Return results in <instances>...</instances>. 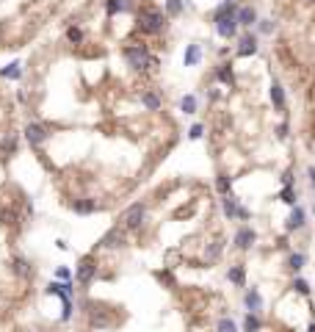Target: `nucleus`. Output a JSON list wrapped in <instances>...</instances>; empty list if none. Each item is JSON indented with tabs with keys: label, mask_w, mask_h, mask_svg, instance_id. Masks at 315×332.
Masks as SVG:
<instances>
[{
	"label": "nucleus",
	"mask_w": 315,
	"mask_h": 332,
	"mask_svg": "<svg viewBox=\"0 0 315 332\" xmlns=\"http://www.w3.org/2000/svg\"><path fill=\"white\" fill-rule=\"evenodd\" d=\"M243 330H246V332H260V330H263V321L257 318V313H249V315H246V321H243Z\"/></svg>",
	"instance_id": "28"
},
{
	"label": "nucleus",
	"mask_w": 315,
	"mask_h": 332,
	"mask_svg": "<svg viewBox=\"0 0 315 332\" xmlns=\"http://www.w3.org/2000/svg\"><path fill=\"white\" fill-rule=\"evenodd\" d=\"M11 272L17 274L19 280H31V277H34V269H31V263H28L22 255H17L11 260Z\"/></svg>",
	"instance_id": "15"
},
{
	"label": "nucleus",
	"mask_w": 315,
	"mask_h": 332,
	"mask_svg": "<svg viewBox=\"0 0 315 332\" xmlns=\"http://www.w3.org/2000/svg\"><path fill=\"white\" fill-rule=\"evenodd\" d=\"M61 305H64V310H61V321H69V318H72V299H61Z\"/></svg>",
	"instance_id": "35"
},
{
	"label": "nucleus",
	"mask_w": 315,
	"mask_h": 332,
	"mask_svg": "<svg viewBox=\"0 0 315 332\" xmlns=\"http://www.w3.org/2000/svg\"><path fill=\"white\" fill-rule=\"evenodd\" d=\"M94 277H97V257L94 255H83L80 260H77L75 266V280L80 288H89L94 282Z\"/></svg>",
	"instance_id": "4"
},
{
	"label": "nucleus",
	"mask_w": 315,
	"mask_h": 332,
	"mask_svg": "<svg viewBox=\"0 0 315 332\" xmlns=\"http://www.w3.org/2000/svg\"><path fill=\"white\" fill-rule=\"evenodd\" d=\"M255 241H257V235H255V230H252V227H241V230L235 233V247L243 249V252H246V249H252V244H255Z\"/></svg>",
	"instance_id": "13"
},
{
	"label": "nucleus",
	"mask_w": 315,
	"mask_h": 332,
	"mask_svg": "<svg viewBox=\"0 0 315 332\" xmlns=\"http://www.w3.org/2000/svg\"><path fill=\"white\" fill-rule=\"evenodd\" d=\"M136 31L144 36H158L166 31V11L152 6V3H147L141 9L136 11Z\"/></svg>",
	"instance_id": "1"
},
{
	"label": "nucleus",
	"mask_w": 315,
	"mask_h": 332,
	"mask_svg": "<svg viewBox=\"0 0 315 332\" xmlns=\"http://www.w3.org/2000/svg\"><path fill=\"white\" fill-rule=\"evenodd\" d=\"M222 208H224V216H230V219H241V221L249 219V211L238 202V196H232V194H224Z\"/></svg>",
	"instance_id": "8"
},
{
	"label": "nucleus",
	"mask_w": 315,
	"mask_h": 332,
	"mask_svg": "<svg viewBox=\"0 0 315 332\" xmlns=\"http://www.w3.org/2000/svg\"><path fill=\"white\" fill-rule=\"evenodd\" d=\"M277 133H279V138H288V125H279V130H277Z\"/></svg>",
	"instance_id": "40"
},
{
	"label": "nucleus",
	"mask_w": 315,
	"mask_h": 332,
	"mask_svg": "<svg viewBox=\"0 0 315 332\" xmlns=\"http://www.w3.org/2000/svg\"><path fill=\"white\" fill-rule=\"evenodd\" d=\"M0 150H3L6 155H14V153H17V136H14V133L6 136V138H3V144H0Z\"/></svg>",
	"instance_id": "30"
},
{
	"label": "nucleus",
	"mask_w": 315,
	"mask_h": 332,
	"mask_svg": "<svg viewBox=\"0 0 315 332\" xmlns=\"http://www.w3.org/2000/svg\"><path fill=\"white\" fill-rule=\"evenodd\" d=\"M216 80H219V83H224V86H235V72H232V64L230 61H224V64H219V67H216Z\"/></svg>",
	"instance_id": "16"
},
{
	"label": "nucleus",
	"mask_w": 315,
	"mask_h": 332,
	"mask_svg": "<svg viewBox=\"0 0 315 332\" xmlns=\"http://www.w3.org/2000/svg\"><path fill=\"white\" fill-rule=\"evenodd\" d=\"M230 11H238V3L235 0H224L222 6H216L213 14H210V22H213L216 17H222V14H230Z\"/></svg>",
	"instance_id": "26"
},
{
	"label": "nucleus",
	"mask_w": 315,
	"mask_h": 332,
	"mask_svg": "<svg viewBox=\"0 0 315 332\" xmlns=\"http://www.w3.org/2000/svg\"><path fill=\"white\" fill-rule=\"evenodd\" d=\"M293 291L301 293V296H310V282L301 280V277H296V280H293Z\"/></svg>",
	"instance_id": "33"
},
{
	"label": "nucleus",
	"mask_w": 315,
	"mask_h": 332,
	"mask_svg": "<svg viewBox=\"0 0 315 332\" xmlns=\"http://www.w3.org/2000/svg\"><path fill=\"white\" fill-rule=\"evenodd\" d=\"M274 20H257V31H260V34H271L274 31Z\"/></svg>",
	"instance_id": "36"
},
{
	"label": "nucleus",
	"mask_w": 315,
	"mask_h": 332,
	"mask_svg": "<svg viewBox=\"0 0 315 332\" xmlns=\"http://www.w3.org/2000/svg\"><path fill=\"white\" fill-rule=\"evenodd\" d=\"M235 17H238L241 28H252V25H257V20H260L257 17V11H255V6H241Z\"/></svg>",
	"instance_id": "14"
},
{
	"label": "nucleus",
	"mask_w": 315,
	"mask_h": 332,
	"mask_svg": "<svg viewBox=\"0 0 315 332\" xmlns=\"http://www.w3.org/2000/svg\"><path fill=\"white\" fill-rule=\"evenodd\" d=\"M199 61H202V47H199V44H188L185 56H183V64H185V67H196Z\"/></svg>",
	"instance_id": "21"
},
{
	"label": "nucleus",
	"mask_w": 315,
	"mask_h": 332,
	"mask_svg": "<svg viewBox=\"0 0 315 332\" xmlns=\"http://www.w3.org/2000/svg\"><path fill=\"white\" fill-rule=\"evenodd\" d=\"M144 219H147V205H144V202H133V205L128 208V211H125V213L119 216V227H125L128 233L141 230Z\"/></svg>",
	"instance_id": "3"
},
{
	"label": "nucleus",
	"mask_w": 315,
	"mask_h": 332,
	"mask_svg": "<svg viewBox=\"0 0 315 332\" xmlns=\"http://www.w3.org/2000/svg\"><path fill=\"white\" fill-rule=\"evenodd\" d=\"M3 31H6V28H3V22H0V42H3Z\"/></svg>",
	"instance_id": "42"
},
{
	"label": "nucleus",
	"mask_w": 315,
	"mask_h": 332,
	"mask_svg": "<svg viewBox=\"0 0 315 332\" xmlns=\"http://www.w3.org/2000/svg\"><path fill=\"white\" fill-rule=\"evenodd\" d=\"M230 188H232V177L230 175H219V177H216V191H219V194H230Z\"/></svg>",
	"instance_id": "27"
},
{
	"label": "nucleus",
	"mask_w": 315,
	"mask_h": 332,
	"mask_svg": "<svg viewBox=\"0 0 315 332\" xmlns=\"http://www.w3.org/2000/svg\"><path fill=\"white\" fill-rule=\"evenodd\" d=\"M22 61H11V64H6V67H0V78L3 80H19L22 78Z\"/></svg>",
	"instance_id": "18"
},
{
	"label": "nucleus",
	"mask_w": 315,
	"mask_h": 332,
	"mask_svg": "<svg viewBox=\"0 0 315 332\" xmlns=\"http://www.w3.org/2000/svg\"><path fill=\"white\" fill-rule=\"evenodd\" d=\"M22 136H25V141L34 147V150H42V147L50 141V128L42 125V122H28L25 130H22Z\"/></svg>",
	"instance_id": "5"
},
{
	"label": "nucleus",
	"mask_w": 315,
	"mask_h": 332,
	"mask_svg": "<svg viewBox=\"0 0 315 332\" xmlns=\"http://www.w3.org/2000/svg\"><path fill=\"white\" fill-rule=\"evenodd\" d=\"M69 208H72L77 216H92V213L100 211L97 199H89V196H83V199H72V202H69Z\"/></svg>",
	"instance_id": "9"
},
{
	"label": "nucleus",
	"mask_w": 315,
	"mask_h": 332,
	"mask_svg": "<svg viewBox=\"0 0 315 332\" xmlns=\"http://www.w3.org/2000/svg\"><path fill=\"white\" fill-rule=\"evenodd\" d=\"M288 266L293 272H301V269H304V255H301V252H293V255L288 257Z\"/></svg>",
	"instance_id": "32"
},
{
	"label": "nucleus",
	"mask_w": 315,
	"mask_h": 332,
	"mask_svg": "<svg viewBox=\"0 0 315 332\" xmlns=\"http://www.w3.org/2000/svg\"><path fill=\"white\" fill-rule=\"evenodd\" d=\"M122 56H125V61H128V67L136 69V72H149V69H158V56H152V50H149L144 42L125 44Z\"/></svg>",
	"instance_id": "2"
},
{
	"label": "nucleus",
	"mask_w": 315,
	"mask_h": 332,
	"mask_svg": "<svg viewBox=\"0 0 315 332\" xmlns=\"http://www.w3.org/2000/svg\"><path fill=\"white\" fill-rule=\"evenodd\" d=\"M257 47H260V44H257V36H255V34H243V36L238 39V56H241V59L255 56Z\"/></svg>",
	"instance_id": "11"
},
{
	"label": "nucleus",
	"mask_w": 315,
	"mask_h": 332,
	"mask_svg": "<svg viewBox=\"0 0 315 332\" xmlns=\"http://www.w3.org/2000/svg\"><path fill=\"white\" fill-rule=\"evenodd\" d=\"M238 11H230V14H222V17H216L213 20V25H216V34L222 36V39H232V36L238 34V17H235Z\"/></svg>",
	"instance_id": "6"
},
{
	"label": "nucleus",
	"mask_w": 315,
	"mask_h": 332,
	"mask_svg": "<svg viewBox=\"0 0 315 332\" xmlns=\"http://www.w3.org/2000/svg\"><path fill=\"white\" fill-rule=\"evenodd\" d=\"M285 227H288V233H293V230H301V227H304V208H293V211H290V216H288V224H285Z\"/></svg>",
	"instance_id": "19"
},
{
	"label": "nucleus",
	"mask_w": 315,
	"mask_h": 332,
	"mask_svg": "<svg viewBox=\"0 0 315 332\" xmlns=\"http://www.w3.org/2000/svg\"><path fill=\"white\" fill-rule=\"evenodd\" d=\"M163 11H166V17H180L185 11V0H166Z\"/></svg>",
	"instance_id": "22"
},
{
	"label": "nucleus",
	"mask_w": 315,
	"mask_h": 332,
	"mask_svg": "<svg viewBox=\"0 0 315 332\" xmlns=\"http://www.w3.org/2000/svg\"><path fill=\"white\" fill-rule=\"evenodd\" d=\"M219 252H222V244H216V247L210 249V252H207V257H210V260H213V257H219Z\"/></svg>",
	"instance_id": "39"
},
{
	"label": "nucleus",
	"mask_w": 315,
	"mask_h": 332,
	"mask_svg": "<svg viewBox=\"0 0 315 332\" xmlns=\"http://www.w3.org/2000/svg\"><path fill=\"white\" fill-rule=\"evenodd\" d=\"M271 102H274V108L279 111V114H285V89H282L279 80H274L271 83Z\"/></svg>",
	"instance_id": "20"
},
{
	"label": "nucleus",
	"mask_w": 315,
	"mask_h": 332,
	"mask_svg": "<svg viewBox=\"0 0 315 332\" xmlns=\"http://www.w3.org/2000/svg\"><path fill=\"white\" fill-rule=\"evenodd\" d=\"M141 105H144L147 111H161L163 100H161V94L155 92V89H144V92H141Z\"/></svg>",
	"instance_id": "17"
},
{
	"label": "nucleus",
	"mask_w": 315,
	"mask_h": 332,
	"mask_svg": "<svg viewBox=\"0 0 315 332\" xmlns=\"http://www.w3.org/2000/svg\"><path fill=\"white\" fill-rule=\"evenodd\" d=\"M227 280L235 282V285H243V282H246V272H243V266H241V263L230 266V272H227Z\"/></svg>",
	"instance_id": "23"
},
{
	"label": "nucleus",
	"mask_w": 315,
	"mask_h": 332,
	"mask_svg": "<svg viewBox=\"0 0 315 332\" xmlns=\"http://www.w3.org/2000/svg\"><path fill=\"white\" fill-rule=\"evenodd\" d=\"M188 138H191V141H196V138H202V125H194V128L188 130Z\"/></svg>",
	"instance_id": "38"
},
{
	"label": "nucleus",
	"mask_w": 315,
	"mask_h": 332,
	"mask_svg": "<svg viewBox=\"0 0 315 332\" xmlns=\"http://www.w3.org/2000/svg\"><path fill=\"white\" fill-rule=\"evenodd\" d=\"M122 247H128V230L119 227V224L111 227V230L100 238V249H122Z\"/></svg>",
	"instance_id": "7"
},
{
	"label": "nucleus",
	"mask_w": 315,
	"mask_h": 332,
	"mask_svg": "<svg viewBox=\"0 0 315 332\" xmlns=\"http://www.w3.org/2000/svg\"><path fill=\"white\" fill-rule=\"evenodd\" d=\"M64 36H67V42H69V44H83V42H86L83 28H77V25H69Z\"/></svg>",
	"instance_id": "25"
},
{
	"label": "nucleus",
	"mask_w": 315,
	"mask_h": 332,
	"mask_svg": "<svg viewBox=\"0 0 315 332\" xmlns=\"http://www.w3.org/2000/svg\"><path fill=\"white\" fill-rule=\"evenodd\" d=\"M279 199H282L285 205H296V188H293V186H285V188L279 191Z\"/></svg>",
	"instance_id": "31"
},
{
	"label": "nucleus",
	"mask_w": 315,
	"mask_h": 332,
	"mask_svg": "<svg viewBox=\"0 0 315 332\" xmlns=\"http://www.w3.org/2000/svg\"><path fill=\"white\" fill-rule=\"evenodd\" d=\"M56 277H58V280H64V282H69V280H72V272H69L67 266H61L58 272H56Z\"/></svg>",
	"instance_id": "37"
},
{
	"label": "nucleus",
	"mask_w": 315,
	"mask_h": 332,
	"mask_svg": "<svg viewBox=\"0 0 315 332\" xmlns=\"http://www.w3.org/2000/svg\"><path fill=\"white\" fill-rule=\"evenodd\" d=\"M307 175H310V186L315 188V166H310V172H307Z\"/></svg>",
	"instance_id": "41"
},
{
	"label": "nucleus",
	"mask_w": 315,
	"mask_h": 332,
	"mask_svg": "<svg viewBox=\"0 0 315 332\" xmlns=\"http://www.w3.org/2000/svg\"><path fill=\"white\" fill-rule=\"evenodd\" d=\"M136 9L133 0H105V14L108 17H116V14H128V11Z\"/></svg>",
	"instance_id": "10"
},
{
	"label": "nucleus",
	"mask_w": 315,
	"mask_h": 332,
	"mask_svg": "<svg viewBox=\"0 0 315 332\" xmlns=\"http://www.w3.org/2000/svg\"><path fill=\"white\" fill-rule=\"evenodd\" d=\"M310 332H315V321H313V324H310Z\"/></svg>",
	"instance_id": "43"
},
{
	"label": "nucleus",
	"mask_w": 315,
	"mask_h": 332,
	"mask_svg": "<svg viewBox=\"0 0 315 332\" xmlns=\"http://www.w3.org/2000/svg\"><path fill=\"white\" fill-rule=\"evenodd\" d=\"M246 307L252 310V313H257V310L263 307V296H260V291H257V288L246 291Z\"/></svg>",
	"instance_id": "24"
},
{
	"label": "nucleus",
	"mask_w": 315,
	"mask_h": 332,
	"mask_svg": "<svg viewBox=\"0 0 315 332\" xmlns=\"http://www.w3.org/2000/svg\"><path fill=\"white\" fill-rule=\"evenodd\" d=\"M47 293H50V296H58V299H72V293H75V288H72V282H50V285H47Z\"/></svg>",
	"instance_id": "12"
},
{
	"label": "nucleus",
	"mask_w": 315,
	"mask_h": 332,
	"mask_svg": "<svg viewBox=\"0 0 315 332\" xmlns=\"http://www.w3.org/2000/svg\"><path fill=\"white\" fill-rule=\"evenodd\" d=\"M219 332H238V327H235V321L232 318H219V327H216Z\"/></svg>",
	"instance_id": "34"
},
{
	"label": "nucleus",
	"mask_w": 315,
	"mask_h": 332,
	"mask_svg": "<svg viewBox=\"0 0 315 332\" xmlns=\"http://www.w3.org/2000/svg\"><path fill=\"white\" fill-rule=\"evenodd\" d=\"M304 3H315V0H304Z\"/></svg>",
	"instance_id": "44"
},
{
	"label": "nucleus",
	"mask_w": 315,
	"mask_h": 332,
	"mask_svg": "<svg viewBox=\"0 0 315 332\" xmlns=\"http://www.w3.org/2000/svg\"><path fill=\"white\" fill-rule=\"evenodd\" d=\"M180 111H183V114H196V97L194 94H185V97L180 100Z\"/></svg>",
	"instance_id": "29"
}]
</instances>
